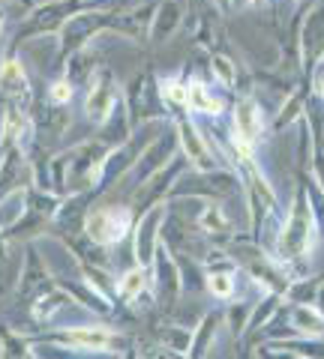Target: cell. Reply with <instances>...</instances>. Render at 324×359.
I'll list each match as a JSON object with an SVG mask.
<instances>
[{
  "mask_svg": "<svg viewBox=\"0 0 324 359\" xmlns=\"http://www.w3.org/2000/svg\"><path fill=\"white\" fill-rule=\"evenodd\" d=\"M219 332H222V309H210L193 330V344H189L186 356H207L210 347L216 344Z\"/></svg>",
  "mask_w": 324,
  "mask_h": 359,
  "instance_id": "obj_22",
  "label": "cell"
},
{
  "mask_svg": "<svg viewBox=\"0 0 324 359\" xmlns=\"http://www.w3.org/2000/svg\"><path fill=\"white\" fill-rule=\"evenodd\" d=\"M0 294H4V290H0Z\"/></svg>",
  "mask_w": 324,
  "mask_h": 359,
  "instance_id": "obj_42",
  "label": "cell"
},
{
  "mask_svg": "<svg viewBox=\"0 0 324 359\" xmlns=\"http://www.w3.org/2000/svg\"><path fill=\"white\" fill-rule=\"evenodd\" d=\"M148 285H150V276H148V266H129L124 269L117 278H115V294L120 302H127V306H132L136 299H141L144 294H148Z\"/></svg>",
  "mask_w": 324,
  "mask_h": 359,
  "instance_id": "obj_23",
  "label": "cell"
},
{
  "mask_svg": "<svg viewBox=\"0 0 324 359\" xmlns=\"http://www.w3.org/2000/svg\"><path fill=\"white\" fill-rule=\"evenodd\" d=\"M165 212H169V207L156 204L150 210L138 212L136 222H132L129 237H132V255H136L138 266H150V261H153V252H156V245H160V228H162Z\"/></svg>",
  "mask_w": 324,
  "mask_h": 359,
  "instance_id": "obj_12",
  "label": "cell"
},
{
  "mask_svg": "<svg viewBox=\"0 0 324 359\" xmlns=\"http://www.w3.org/2000/svg\"><path fill=\"white\" fill-rule=\"evenodd\" d=\"M309 180L316 183V189L324 195V147L316 144V153H312V165H309Z\"/></svg>",
  "mask_w": 324,
  "mask_h": 359,
  "instance_id": "obj_33",
  "label": "cell"
},
{
  "mask_svg": "<svg viewBox=\"0 0 324 359\" xmlns=\"http://www.w3.org/2000/svg\"><path fill=\"white\" fill-rule=\"evenodd\" d=\"M177 4H183V6H186V0H177Z\"/></svg>",
  "mask_w": 324,
  "mask_h": 359,
  "instance_id": "obj_41",
  "label": "cell"
},
{
  "mask_svg": "<svg viewBox=\"0 0 324 359\" xmlns=\"http://www.w3.org/2000/svg\"><path fill=\"white\" fill-rule=\"evenodd\" d=\"M42 341L66 347V351H84V353H117L120 341H124V332L115 327H105V323H70V327H60L58 332L42 335Z\"/></svg>",
  "mask_w": 324,
  "mask_h": 359,
  "instance_id": "obj_2",
  "label": "cell"
},
{
  "mask_svg": "<svg viewBox=\"0 0 324 359\" xmlns=\"http://www.w3.org/2000/svg\"><path fill=\"white\" fill-rule=\"evenodd\" d=\"M156 90H160V102L169 111V117L189 114L186 108V81L177 75H160L156 78Z\"/></svg>",
  "mask_w": 324,
  "mask_h": 359,
  "instance_id": "obj_24",
  "label": "cell"
},
{
  "mask_svg": "<svg viewBox=\"0 0 324 359\" xmlns=\"http://www.w3.org/2000/svg\"><path fill=\"white\" fill-rule=\"evenodd\" d=\"M324 54V0L312 6L297 25V57H300V75H309L316 69L318 57Z\"/></svg>",
  "mask_w": 324,
  "mask_h": 359,
  "instance_id": "obj_10",
  "label": "cell"
},
{
  "mask_svg": "<svg viewBox=\"0 0 324 359\" xmlns=\"http://www.w3.org/2000/svg\"><path fill=\"white\" fill-rule=\"evenodd\" d=\"M148 276H150V285H148V294L160 302L162 309H169L177 302V297L183 294V285H181V269H177V261L171 249L160 240L153 252V261L148 266Z\"/></svg>",
  "mask_w": 324,
  "mask_h": 359,
  "instance_id": "obj_7",
  "label": "cell"
},
{
  "mask_svg": "<svg viewBox=\"0 0 324 359\" xmlns=\"http://www.w3.org/2000/svg\"><path fill=\"white\" fill-rule=\"evenodd\" d=\"M186 4H189V0H186Z\"/></svg>",
  "mask_w": 324,
  "mask_h": 359,
  "instance_id": "obj_43",
  "label": "cell"
},
{
  "mask_svg": "<svg viewBox=\"0 0 324 359\" xmlns=\"http://www.w3.org/2000/svg\"><path fill=\"white\" fill-rule=\"evenodd\" d=\"M292 330L306 339H324V314L312 302H292Z\"/></svg>",
  "mask_w": 324,
  "mask_h": 359,
  "instance_id": "obj_25",
  "label": "cell"
},
{
  "mask_svg": "<svg viewBox=\"0 0 324 359\" xmlns=\"http://www.w3.org/2000/svg\"><path fill=\"white\" fill-rule=\"evenodd\" d=\"M96 69H99V54L91 48V45H84L82 51H75V54H70V57L63 60L60 75L72 87H82V84L87 87V84H91V78L96 75Z\"/></svg>",
  "mask_w": 324,
  "mask_h": 359,
  "instance_id": "obj_20",
  "label": "cell"
},
{
  "mask_svg": "<svg viewBox=\"0 0 324 359\" xmlns=\"http://www.w3.org/2000/svg\"><path fill=\"white\" fill-rule=\"evenodd\" d=\"M177 153H181V147H177V132H174V126H171L169 132H162V135H153V138L141 147L138 159L132 162V168H129L132 186H138L141 180H148L153 171L165 168Z\"/></svg>",
  "mask_w": 324,
  "mask_h": 359,
  "instance_id": "obj_11",
  "label": "cell"
},
{
  "mask_svg": "<svg viewBox=\"0 0 324 359\" xmlns=\"http://www.w3.org/2000/svg\"><path fill=\"white\" fill-rule=\"evenodd\" d=\"M33 141H37V123H33V114L15 102H6L4 117H0V150L15 147L21 153H30Z\"/></svg>",
  "mask_w": 324,
  "mask_h": 359,
  "instance_id": "obj_13",
  "label": "cell"
},
{
  "mask_svg": "<svg viewBox=\"0 0 324 359\" xmlns=\"http://www.w3.org/2000/svg\"><path fill=\"white\" fill-rule=\"evenodd\" d=\"M292 4H306V0H292Z\"/></svg>",
  "mask_w": 324,
  "mask_h": 359,
  "instance_id": "obj_40",
  "label": "cell"
},
{
  "mask_svg": "<svg viewBox=\"0 0 324 359\" xmlns=\"http://www.w3.org/2000/svg\"><path fill=\"white\" fill-rule=\"evenodd\" d=\"M156 339L165 351H171L177 356H186L189 353V344H193V330H183V327H162L156 332Z\"/></svg>",
  "mask_w": 324,
  "mask_h": 359,
  "instance_id": "obj_31",
  "label": "cell"
},
{
  "mask_svg": "<svg viewBox=\"0 0 324 359\" xmlns=\"http://www.w3.org/2000/svg\"><path fill=\"white\" fill-rule=\"evenodd\" d=\"M306 96H309L306 87L292 90V93H288L283 102L276 105L271 123H267V129H271V132H285L288 126H294V123L304 117V111H306Z\"/></svg>",
  "mask_w": 324,
  "mask_h": 359,
  "instance_id": "obj_21",
  "label": "cell"
},
{
  "mask_svg": "<svg viewBox=\"0 0 324 359\" xmlns=\"http://www.w3.org/2000/svg\"><path fill=\"white\" fill-rule=\"evenodd\" d=\"M186 6L177 0H162L160 6H153L150 25H148V42L150 45H165L171 36H177V30L183 25Z\"/></svg>",
  "mask_w": 324,
  "mask_h": 359,
  "instance_id": "obj_18",
  "label": "cell"
},
{
  "mask_svg": "<svg viewBox=\"0 0 324 359\" xmlns=\"http://www.w3.org/2000/svg\"><path fill=\"white\" fill-rule=\"evenodd\" d=\"M195 228L205 240L216 243V245H226L234 233V224L222 210V201H201V210L195 216Z\"/></svg>",
  "mask_w": 324,
  "mask_h": 359,
  "instance_id": "obj_17",
  "label": "cell"
},
{
  "mask_svg": "<svg viewBox=\"0 0 324 359\" xmlns=\"http://www.w3.org/2000/svg\"><path fill=\"white\" fill-rule=\"evenodd\" d=\"M186 108L193 117H222L226 111V96H216L210 93V87L205 78H189L186 81Z\"/></svg>",
  "mask_w": 324,
  "mask_h": 359,
  "instance_id": "obj_19",
  "label": "cell"
},
{
  "mask_svg": "<svg viewBox=\"0 0 324 359\" xmlns=\"http://www.w3.org/2000/svg\"><path fill=\"white\" fill-rule=\"evenodd\" d=\"M250 311L252 306L247 299H228V306L222 309V323L228 327L231 339H243V332L250 327Z\"/></svg>",
  "mask_w": 324,
  "mask_h": 359,
  "instance_id": "obj_27",
  "label": "cell"
},
{
  "mask_svg": "<svg viewBox=\"0 0 324 359\" xmlns=\"http://www.w3.org/2000/svg\"><path fill=\"white\" fill-rule=\"evenodd\" d=\"M117 99H120V84H117L115 72H111L108 66H99L96 75L91 78V84H87L82 111H84V117L91 120L93 126H103L105 117L115 111Z\"/></svg>",
  "mask_w": 324,
  "mask_h": 359,
  "instance_id": "obj_9",
  "label": "cell"
},
{
  "mask_svg": "<svg viewBox=\"0 0 324 359\" xmlns=\"http://www.w3.org/2000/svg\"><path fill=\"white\" fill-rule=\"evenodd\" d=\"M0 353L4 356H37V344L18 330L0 327Z\"/></svg>",
  "mask_w": 324,
  "mask_h": 359,
  "instance_id": "obj_29",
  "label": "cell"
},
{
  "mask_svg": "<svg viewBox=\"0 0 324 359\" xmlns=\"http://www.w3.org/2000/svg\"><path fill=\"white\" fill-rule=\"evenodd\" d=\"M186 159L183 156H174V159L165 165V168H160V171H153L148 180H141L138 186H132V198H129V207H132V212H144V210H150V207H156V204H162L165 198H169V192H171V186L177 183V177H181L183 171H186Z\"/></svg>",
  "mask_w": 324,
  "mask_h": 359,
  "instance_id": "obj_8",
  "label": "cell"
},
{
  "mask_svg": "<svg viewBox=\"0 0 324 359\" xmlns=\"http://www.w3.org/2000/svg\"><path fill=\"white\" fill-rule=\"evenodd\" d=\"M6 25H9V18H6V9L0 6V39H4V33H6Z\"/></svg>",
  "mask_w": 324,
  "mask_h": 359,
  "instance_id": "obj_37",
  "label": "cell"
},
{
  "mask_svg": "<svg viewBox=\"0 0 324 359\" xmlns=\"http://www.w3.org/2000/svg\"><path fill=\"white\" fill-rule=\"evenodd\" d=\"M312 306H316L324 314V276H318V285H316V297H312Z\"/></svg>",
  "mask_w": 324,
  "mask_h": 359,
  "instance_id": "obj_35",
  "label": "cell"
},
{
  "mask_svg": "<svg viewBox=\"0 0 324 359\" xmlns=\"http://www.w3.org/2000/svg\"><path fill=\"white\" fill-rule=\"evenodd\" d=\"M132 222H136V212L129 204H105V207H93L84 212V228L82 233L93 245H117L129 237Z\"/></svg>",
  "mask_w": 324,
  "mask_h": 359,
  "instance_id": "obj_4",
  "label": "cell"
},
{
  "mask_svg": "<svg viewBox=\"0 0 324 359\" xmlns=\"http://www.w3.org/2000/svg\"><path fill=\"white\" fill-rule=\"evenodd\" d=\"M72 96H75V87L66 81L63 75H60V78H54V81L48 84V102H51V105L66 108V105L72 102Z\"/></svg>",
  "mask_w": 324,
  "mask_h": 359,
  "instance_id": "obj_32",
  "label": "cell"
},
{
  "mask_svg": "<svg viewBox=\"0 0 324 359\" xmlns=\"http://www.w3.org/2000/svg\"><path fill=\"white\" fill-rule=\"evenodd\" d=\"M27 186H15V189H9V192L0 195V231L4 233L27 212Z\"/></svg>",
  "mask_w": 324,
  "mask_h": 359,
  "instance_id": "obj_26",
  "label": "cell"
},
{
  "mask_svg": "<svg viewBox=\"0 0 324 359\" xmlns=\"http://www.w3.org/2000/svg\"><path fill=\"white\" fill-rule=\"evenodd\" d=\"M238 273H205V287L207 294L219 299V302H228L238 297Z\"/></svg>",
  "mask_w": 324,
  "mask_h": 359,
  "instance_id": "obj_30",
  "label": "cell"
},
{
  "mask_svg": "<svg viewBox=\"0 0 324 359\" xmlns=\"http://www.w3.org/2000/svg\"><path fill=\"white\" fill-rule=\"evenodd\" d=\"M318 147H324V120H321V141H318Z\"/></svg>",
  "mask_w": 324,
  "mask_h": 359,
  "instance_id": "obj_38",
  "label": "cell"
},
{
  "mask_svg": "<svg viewBox=\"0 0 324 359\" xmlns=\"http://www.w3.org/2000/svg\"><path fill=\"white\" fill-rule=\"evenodd\" d=\"M210 72H214L216 84L226 90H238V63H234L226 51H214L210 54Z\"/></svg>",
  "mask_w": 324,
  "mask_h": 359,
  "instance_id": "obj_28",
  "label": "cell"
},
{
  "mask_svg": "<svg viewBox=\"0 0 324 359\" xmlns=\"http://www.w3.org/2000/svg\"><path fill=\"white\" fill-rule=\"evenodd\" d=\"M316 66H324V54H321V57H318V63Z\"/></svg>",
  "mask_w": 324,
  "mask_h": 359,
  "instance_id": "obj_39",
  "label": "cell"
},
{
  "mask_svg": "<svg viewBox=\"0 0 324 359\" xmlns=\"http://www.w3.org/2000/svg\"><path fill=\"white\" fill-rule=\"evenodd\" d=\"M231 132L238 138L250 141V144H259L267 132V120H264V108L255 96H240L234 102V111H231Z\"/></svg>",
  "mask_w": 324,
  "mask_h": 359,
  "instance_id": "obj_16",
  "label": "cell"
},
{
  "mask_svg": "<svg viewBox=\"0 0 324 359\" xmlns=\"http://www.w3.org/2000/svg\"><path fill=\"white\" fill-rule=\"evenodd\" d=\"M309 75H312V90H316V93L324 99V66H316Z\"/></svg>",
  "mask_w": 324,
  "mask_h": 359,
  "instance_id": "obj_34",
  "label": "cell"
},
{
  "mask_svg": "<svg viewBox=\"0 0 324 359\" xmlns=\"http://www.w3.org/2000/svg\"><path fill=\"white\" fill-rule=\"evenodd\" d=\"M51 273L42 255L37 249V243H25V266H21V276H18V285H15V299L18 302H27L37 294H42L46 287H51Z\"/></svg>",
  "mask_w": 324,
  "mask_h": 359,
  "instance_id": "obj_15",
  "label": "cell"
},
{
  "mask_svg": "<svg viewBox=\"0 0 324 359\" xmlns=\"http://www.w3.org/2000/svg\"><path fill=\"white\" fill-rule=\"evenodd\" d=\"M171 126L177 132V147H181V156L189 162V168L195 171H214V168H222V162L216 159V153L210 150V141L201 123H195L193 114H177L171 117Z\"/></svg>",
  "mask_w": 324,
  "mask_h": 359,
  "instance_id": "obj_6",
  "label": "cell"
},
{
  "mask_svg": "<svg viewBox=\"0 0 324 359\" xmlns=\"http://www.w3.org/2000/svg\"><path fill=\"white\" fill-rule=\"evenodd\" d=\"M0 99L15 102L21 108L33 111V87H30V75L25 69V63L18 60V54H9L0 60Z\"/></svg>",
  "mask_w": 324,
  "mask_h": 359,
  "instance_id": "obj_14",
  "label": "cell"
},
{
  "mask_svg": "<svg viewBox=\"0 0 324 359\" xmlns=\"http://www.w3.org/2000/svg\"><path fill=\"white\" fill-rule=\"evenodd\" d=\"M108 21H111L108 9L82 6L78 13H72L60 25V30L54 33V36H58V45H60V60H66L75 51H82L84 45H91L99 33H108Z\"/></svg>",
  "mask_w": 324,
  "mask_h": 359,
  "instance_id": "obj_5",
  "label": "cell"
},
{
  "mask_svg": "<svg viewBox=\"0 0 324 359\" xmlns=\"http://www.w3.org/2000/svg\"><path fill=\"white\" fill-rule=\"evenodd\" d=\"M6 245H9V243H6V233L0 231V264L6 261Z\"/></svg>",
  "mask_w": 324,
  "mask_h": 359,
  "instance_id": "obj_36",
  "label": "cell"
},
{
  "mask_svg": "<svg viewBox=\"0 0 324 359\" xmlns=\"http://www.w3.org/2000/svg\"><path fill=\"white\" fill-rule=\"evenodd\" d=\"M318 212L312 204L309 195V177H304V183L292 198L283 228H279V240H276V252L273 261L283 266V273L288 278H300L309 276V257L318 245Z\"/></svg>",
  "mask_w": 324,
  "mask_h": 359,
  "instance_id": "obj_1",
  "label": "cell"
},
{
  "mask_svg": "<svg viewBox=\"0 0 324 359\" xmlns=\"http://www.w3.org/2000/svg\"><path fill=\"white\" fill-rule=\"evenodd\" d=\"M84 6V0H48V4L30 6L25 21L18 25V30L13 33V42H9V54L18 51V45H25L33 36H54L60 30V25L72 13Z\"/></svg>",
  "mask_w": 324,
  "mask_h": 359,
  "instance_id": "obj_3",
  "label": "cell"
}]
</instances>
